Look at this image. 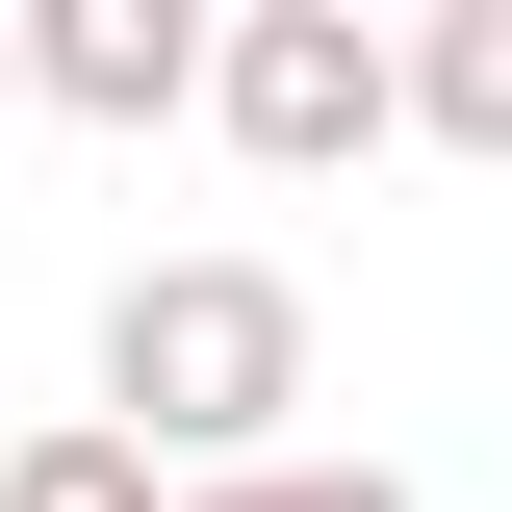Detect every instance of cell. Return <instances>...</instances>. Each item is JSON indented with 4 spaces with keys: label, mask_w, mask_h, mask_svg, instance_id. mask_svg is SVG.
<instances>
[{
    "label": "cell",
    "mask_w": 512,
    "mask_h": 512,
    "mask_svg": "<svg viewBox=\"0 0 512 512\" xmlns=\"http://www.w3.org/2000/svg\"><path fill=\"white\" fill-rule=\"evenodd\" d=\"M180 512H410V461H359V436H282V461H231V487H180Z\"/></svg>",
    "instance_id": "cell-6"
},
{
    "label": "cell",
    "mask_w": 512,
    "mask_h": 512,
    "mask_svg": "<svg viewBox=\"0 0 512 512\" xmlns=\"http://www.w3.org/2000/svg\"><path fill=\"white\" fill-rule=\"evenodd\" d=\"M103 436L154 487H231V461L308 436V282L282 256H128L103 282Z\"/></svg>",
    "instance_id": "cell-1"
},
{
    "label": "cell",
    "mask_w": 512,
    "mask_h": 512,
    "mask_svg": "<svg viewBox=\"0 0 512 512\" xmlns=\"http://www.w3.org/2000/svg\"><path fill=\"white\" fill-rule=\"evenodd\" d=\"M0 26H26L52 128H180L205 103V0H0Z\"/></svg>",
    "instance_id": "cell-3"
},
{
    "label": "cell",
    "mask_w": 512,
    "mask_h": 512,
    "mask_svg": "<svg viewBox=\"0 0 512 512\" xmlns=\"http://www.w3.org/2000/svg\"><path fill=\"white\" fill-rule=\"evenodd\" d=\"M0 512H180V487H154V461H128V436H103V410H52V436L0 461Z\"/></svg>",
    "instance_id": "cell-5"
},
{
    "label": "cell",
    "mask_w": 512,
    "mask_h": 512,
    "mask_svg": "<svg viewBox=\"0 0 512 512\" xmlns=\"http://www.w3.org/2000/svg\"><path fill=\"white\" fill-rule=\"evenodd\" d=\"M0 128H26V26H0Z\"/></svg>",
    "instance_id": "cell-7"
},
{
    "label": "cell",
    "mask_w": 512,
    "mask_h": 512,
    "mask_svg": "<svg viewBox=\"0 0 512 512\" xmlns=\"http://www.w3.org/2000/svg\"><path fill=\"white\" fill-rule=\"evenodd\" d=\"M205 128H231L256 180H359V154H410V26H359V0H231V26H205Z\"/></svg>",
    "instance_id": "cell-2"
},
{
    "label": "cell",
    "mask_w": 512,
    "mask_h": 512,
    "mask_svg": "<svg viewBox=\"0 0 512 512\" xmlns=\"http://www.w3.org/2000/svg\"><path fill=\"white\" fill-rule=\"evenodd\" d=\"M410 128L512 180V0H436V26H410Z\"/></svg>",
    "instance_id": "cell-4"
}]
</instances>
